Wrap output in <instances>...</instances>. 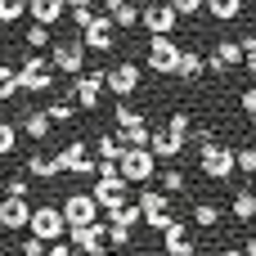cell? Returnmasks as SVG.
Masks as SVG:
<instances>
[{
  "label": "cell",
  "instance_id": "cell-1",
  "mask_svg": "<svg viewBox=\"0 0 256 256\" xmlns=\"http://www.w3.org/2000/svg\"><path fill=\"white\" fill-rule=\"evenodd\" d=\"M54 68H50V58L45 54H27L22 63H18V90H27V94H50L54 90Z\"/></svg>",
  "mask_w": 256,
  "mask_h": 256
},
{
  "label": "cell",
  "instance_id": "cell-2",
  "mask_svg": "<svg viewBox=\"0 0 256 256\" xmlns=\"http://www.w3.org/2000/svg\"><path fill=\"white\" fill-rule=\"evenodd\" d=\"M117 171H122L126 184H148V180L158 176V158L148 153V144H140V148H122Z\"/></svg>",
  "mask_w": 256,
  "mask_h": 256
},
{
  "label": "cell",
  "instance_id": "cell-3",
  "mask_svg": "<svg viewBox=\"0 0 256 256\" xmlns=\"http://www.w3.org/2000/svg\"><path fill=\"white\" fill-rule=\"evenodd\" d=\"M27 234H36L40 243H58V238H68V220H63V207H54V202H45V207H32Z\"/></svg>",
  "mask_w": 256,
  "mask_h": 256
},
{
  "label": "cell",
  "instance_id": "cell-4",
  "mask_svg": "<svg viewBox=\"0 0 256 256\" xmlns=\"http://www.w3.org/2000/svg\"><path fill=\"white\" fill-rule=\"evenodd\" d=\"M68 243H72L81 256H104V252H108V225H104V220L68 225Z\"/></svg>",
  "mask_w": 256,
  "mask_h": 256
},
{
  "label": "cell",
  "instance_id": "cell-5",
  "mask_svg": "<svg viewBox=\"0 0 256 256\" xmlns=\"http://www.w3.org/2000/svg\"><path fill=\"white\" fill-rule=\"evenodd\" d=\"M198 171L207 176V180H230L234 176V148H225V144H202L198 148Z\"/></svg>",
  "mask_w": 256,
  "mask_h": 256
},
{
  "label": "cell",
  "instance_id": "cell-6",
  "mask_svg": "<svg viewBox=\"0 0 256 256\" xmlns=\"http://www.w3.org/2000/svg\"><path fill=\"white\" fill-rule=\"evenodd\" d=\"M140 27H144L148 36H171V32L180 27V14L171 9V0H153V4L140 9Z\"/></svg>",
  "mask_w": 256,
  "mask_h": 256
},
{
  "label": "cell",
  "instance_id": "cell-7",
  "mask_svg": "<svg viewBox=\"0 0 256 256\" xmlns=\"http://www.w3.org/2000/svg\"><path fill=\"white\" fill-rule=\"evenodd\" d=\"M112 40H117V22H112V14H94V18L81 27V45H86L90 54H108Z\"/></svg>",
  "mask_w": 256,
  "mask_h": 256
},
{
  "label": "cell",
  "instance_id": "cell-8",
  "mask_svg": "<svg viewBox=\"0 0 256 256\" xmlns=\"http://www.w3.org/2000/svg\"><path fill=\"white\" fill-rule=\"evenodd\" d=\"M144 63L158 72V76H176V63H180V45L176 36H148V54Z\"/></svg>",
  "mask_w": 256,
  "mask_h": 256
},
{
  "label": "cell",
  "instance_id": "cell-9",
  "mask_svg": "<svg viewBox=\"0 0 256 256\" xmlns=\"http://www.w3.org/2000/svg\"><path fill=\"white\" fill-rule=\"evenodd\" d=\"M86 54L90 50L81 40H58V45H50V68L63 76H76V72H86Z\"/></svg>",
  "mask_w": 256,
  "mask_h": 256
},
{
  "label": "cell",
  "instance_id": "cell-10",
  "mask_svg": "<svg viewBox=\"0 0 256 256\" xmlns=\"http://www.w3.org/2000/svg\"><path fill=\"white\" fill-rule=\"evenodd\" d=\"M104 90H112L117 99H130V94L140 90V63H135V58L112 63V68L104 72Z\"/></svg>",
  "mask_w": 256,
  "mask_h": 256
},
{
  "label": "cell",
  "instance_id": "cell-11",
  "mask_svg": "<svg viewBox=\"0 0 256 256\" xmlns=\"http://www.w3.org/2000/svg\"><path fill=\"white\" fill-rule=\"evenodd\" d=\"M135 202H140V212H144V225L148 230H166L176 216H171V194H158V189H148V194H135Z\"/></svg>",
  "mask_w": 256,
  "mask_h": 256
},
{
  "label": "cell",
  "instance_id": "cell-12",
  "mask_svg": "<svg viewBox=\"0 0 256 256\" xmlns=\"http://www.w3.org/2000/svg\"><path fill=\"white\" fill-rule=\"evenodd\" d=\"M99 99H104V72H76L72 76V104L86 108V112H94Z\"/></svg>",
  "mask_w": 256,
  "mask_h": 256
},
{
  "label": "cell",
  "instance_id": "cell-13",
  "mask_svg": "<svg viewBox=\"0 0 256 256\" xmlns=\"http://www.w3.org/2000/svg\"><path fill=\"white\" fill-rule=\"evenodd\" d=\"M90 194H94V202H99V212H117L122 202H130V184H126L122 176H99Z\"/></svg>",
  "mask_w": 256,
  "mask_h": 256
},
{
  "label": "cell",
  "instance_id": "cell-14",
  "mask_svg": "<svg viewBox=\"0 0 256 256\" xmlns=\"http://www.w3.org/2000/svg\"><path fill=\"white\" fill-rule=\"evenodd\" d=\"M58 207H63V220H68V225H90V220H99V202H94V194H86V189L68 194Z\"/></svg>",
  "mask_w": 256,
  "mask_h": 256
},
{
  "label": "cell",
  "instance_id": "cell-15",
  "mask_svg": "<svg viewBox=\"0 0 256 256\" xmlns=\"http://www.w3.org/2000/svg\"><path fill=\"white\" fill-rule=\"evenodd\" d=\"M54 158H58V166H63V171H72V176H94V162H99V158H90L86 140H72V144H63Z\"/></svg>",
  "mask_w": 256,
  "mask_h": 256
},
{
  "label": "cell",
  "instance_id": "cell-16",
  "mask_svg": "<svg viewBox=\"0 0 256 256\" xmlns=\"http://www.w3.org/2000/svg\"><path fill=\"white\" fill-rule=\"evenodd\" d=\"M27 220H32V202H27V198L4 194V198H0V230L18 234V230H27Z\"/></svg>",
  "mask_w": 256,
  "mask_h": 256
},
{
  "label": "cell",
  "instance_id": "cell-17",
  "mask_svg": "<svg viewBox=\"0 0 256 256\" xmlns=\"http://www.w3.org/2000/svg\"><path fill=\"white\" fill-rule=\"evenodd\" d=\"M148 153H153L158 162H171V158H180V153H184V140H180V135H171L166 126H158V130L148 135Z\"/></svg>",
  "mask_w": 256,
  "mask_h": 256
},
{
  "label": "cell",
  "instance_id": "cell-18",
  "mask_svg": "<svg viewBox=\"0 0 256 256\" xmlns=\"http://www.w3.org/2000/svg\"><path fill=\"white\" fill-rule=\"evenodd\" d=\"M162 252L166 256H189L194 252V238H189V225H184V220H171V225L162 230Z\"/></svg>",
  "mask_w": 256,
  "mask_h": 256
},
{
  "label": "cell",
  "instance_id": "cell-19",
  "mask_svg": "<svg viewBox=\"0 0 256 256\" xmlns=\"http://www.w3.org/2000/svg\"><path fill=\"white\" fill-rule=\"evenodd\" d=\"M238 63H243V45H238V40H216V45H212V58H207L212 72H230V68H238Z\"/></svg>",
  "mask_w": 256,
  "mask_h": 256
},
{
  "label": "cell",
  "instance_id": "cell-20",
  "mask_svg": "<svg viewBox=\"0 0 256 256\" xmlns=\"http://www.w3.org/2000/svg\"><path fill=\"white\" fill-rule=\"evenodd\" d=\"M63 14H68V4H63V0H27V18H32V22H40V27H50V32L58 27V18H63Z\"/></svg>",
  "mask_w": 256,
  "mask_h": 256
},
{
  "label": "cell",
  "instance_id": "cell-21",
  "mask_svg": "<svg viewBox=\"0 0 256 256\" xmlns=\"http://www.w3.org/2000/svg\"><path fill=\"white\" fill-rule=\"evenodd\" d=\"M22 171H27L32 180H54V176H63L58 158H45V153H32V158H22Z\"/></svg>",
  "mask_w": 256,
  "mask_h": 256
},
{
  "label": "cell",
  "instance_id": "cell-22",
  "mask_svg": "<svg viewBox=\"0 0 256 256\" xmlns=\"http://www.w3.org/2000/svg\"><path fill=\"white\" fill-rule=\"evenodd\" d=\"M207 72V58L198 54V50H180V63H176V76L180 81H198Z\"/></svg>",
  "mask_w": 256,
  "mask_h": 256
},
{
  "label": "cell",
  "instance_id": "cell-23",
  "mask_svg": "<svg viewBox=\"0 0 256 256\" xmlns=\"http://www.w3.org/2000/svg\"><path fill=\"white\" fill-rule=\"evenodd\" d=\"M50 130H54V122H50V112H45V108H36V112H27V117H22V135H27V140H36V144H40V140H50Z\"/></svg>",
  "mask_w": 256,
  "mask_h": 256
},
{
  "label": "cell",
  "instance_id": "cell-24",
  "mask_svg": "<svg viewBox=\"0 0 256 256\" xmlns=\"http://www.w3.org/2000/svg\"><path fill=\"white\" fill-rule=\"evenodd\" d=\"M189 220H194L198 230H216V225L225 220V212H220L216 202H194V207H189Z\"/></svg>",
  "mask_w": 256,
  "mask_h": 256
},
{
  "label": "cell",
  "instance_id": "cell-25",
  "mask_svg": "<svg viewBox=\"0 0 256 256\" xmlns=\"http://www.w3.org/2000/svg\"><path fill=\"white\" fill-rule=\"evenodd\" d=\"M243 9H248V0H207V14L216 22H238Z\"/></svg>",
  "mask_w": 256,
  "mask_h": 256
},
{
  "label": "cell",
  "instance_id": "cell-26",
  "mask_svg": "<svg viewBox=\"0 0 256 256\" xmlns=\"http://www.w3.org/2000/svg\"><path fill=\"white\" fill-rule=\"evenodd\" d=\"M108 225H117V230H135V225H144L140 202H122L117 212H108Z\"/></svg>",
  "mask_w": 256,
  "mask_h": 256
},
{
  "label": "cell",
  "instance_id": "cell-27",
  "mask_svg": "<svg viewBox=\"0 0 256 256\" xmlns=\"http://www.w3.org/2000/svg\"><path fill=\"white\" fill-rule=\"evenodd\" d=\"M230 212H234V220H238V225H252V220H256V207H252V189H243V194H234V202H230Z\"/></svg>",
  "mask_w": 256,
  "mask_h": 256
},
{
  "label": "cell",
  "instance_id": "cell-28",
  "mask_svg": "<svg viewBox=\"0 0 256 256\" xmlns=\"http://www.w3.org/2000/svg\"><path fill=\"white\" fill-rule=\"evenodd\" d=\"M148 135H153V126H144V122H135V126H126V130H117V140H122V148H140V144H148Z\"/></svg>",
  "mask_w": 256,
  "mask_h": 256
},
{
  "label": "cell",
  "instance_id": "cell-29",
  "mask_svg": "<svg viewBox=\"0 0 256 256\" xmlns=\"http://www.w3.org/2000/svg\"><path fill=\"white\" fill-rule=\"evenodd\" d=\"M158 184H162V194H184V189H189V176H184L180 166H166V171L158 176Z\"/></svg>",
  "mask_w": 256,
  "mask_h": 256
},
{
  "label": "cell",
  "instance_id": "cell-30",
  "mask_svg": "<svg viewBox=\"0 0 256 256\" xmlns=\"http://www.w3.org/2000/svg\"><path fill=\"white\" fill-rule=\"evenodd\" d=\"M108 14H112L117 32H130V27H140V9H135V4H117V9H108Z\"/></svg>",
  "mask_w": 256,
  "mask_h": 256
},
{
  "label": "cell",
  "instance_id": "cell-31",
  "mask_svg": "<svg viewBox=\"0 0 256 256\" xmlns=\"http://www.w3.org/2000/svg\"><path fill=\"white\" fill-rule=\"evenodd\" d=\"M112 122H117V130H126V126H135V122H144V112H140V108H130L126 99H117V108H112Z\"/></svg>",
  "mask_w": 256,
  "mask_h": 256
},
{
  "label": "cell",
  "instance_id": "cell-32",
  "mask_svg": "<svg viewBox=\"0 0 256 256\" xmlns=\"http://www.w3.org/2000/svg\"><path fill=\"white\" fill-rule=\"evenodd\" d=\"M166 130H171V135H180V140L189 144V130H194V117H189L184 108H176V112L166 117Z\"/></svg>",
  "mask_w": 256,
  "mask_h": 256
},
{
  "label": "cell",
  "instance_id": "cell-33",
  "mask_svg": "<svg viewBox=\"0 0 256 256\" xmlns=\"http://www.w3.org/2000/svg\"><path fill=\"white\" fill-rule=\"evenodd\" d=\"M94 158L117 162V158H122V140H117V135H99V140H94Z\"/></svg>",
  "mask_w": 256,
  "mask_h": 256
},
{
  "label": "cell",
  "instance_id": "cell-34",
  "mask_svg": "<svg viewBox=\"0 0 256 256\" xmlns=\"http://www.w3.org/2000/svg\"><path fill=\"white\" fill-rule=\"evenodd\" d=\"M18 18H27V0H0V27H14Z\"/></svg>",
  "mask_w": 256,
  "mask_h": 256
},
{
  "label": "cell",
  "instance_id": "cell-35",
  "mask_svg": "<svg viewBox=\"0 0 256 256\" xmlns=\"http://www.w3.org/2000/svg\"><path fill=\"white\" fill-rule=\"evenodd\" d=\"M14 94H18V68L0 63V104H9Z\"/></svg>",
  "mask_w": 256,
  "mask_h": 256
},
{
  "label": "cell",
  "instance_id": "cell-36",
  "mask_svg": "<svg viewBox=\"0 0 256 256\" xmlns=\"http://www.w3.org/2000/svg\"><path fill=\"white\" fill-rule=\"evenodd\" d=\"M22 45H27V50H45V45H50V27L32 22V27L22 32Z\"/></svg>",
  "mask_w": 256,
  "mask_h": 256
},
{
  "label": "cell",
  "instance_id": "cell-37",
  "mask_svg": "<svg viewBox=\"0 0 256 256\" xmlns=\"http://www.w3.org/2000/svg\"><path fill=\"white\" fill-rule=\"evenodd\" d=\"M18 148V126L14 122H0V158H9Z\"/></svg>",
  "mask_w": 256,
  "mask_h": 256
},
{
  "label": "cell",
  "instance_id": "cell-38",
  "mask_svg": "<svg viewBox=\"0 0 256 256\" xmlns=\"http://www.w3.org/2000/svg\"><path fill=\"white\" fill-rule=\"evenodd\" d=\"M234 171L256 176V148H234Z\"/></svg>",
  "mask_w": 256,
  "mask_h": 256
},
{
  "label": "cell",
  "instance_id": "cell-39",
  "mask_svg": "<svg viewBox=\"0 0 256 256\" xmlns=\"http://www.w3.org/2000/svg\"><path fill=\"white\" fill-rule=\"evenodd\" d=\"M45 112H50V122L58 126V122H72V112H76V104H68V99H54V104H50Z\"/></svg>",
  "mask_w": 256,
  "mask_h": 256
},
{
  "label": "cell",
  "instance_id": "cell-40",
  "mask_svg": "<svg viewBox=\"0 0 256 256\" xmlns=\"http://www.w3.org/2000/svg\"><path fill=\"white\" fill-rule=\"evenodd\" d=\"M4 194L27 198V194H32V176H27V171H22V176H9V180H4Z\"/></svg>",
  "mask_w": 256,
  "mask_h": 256
},
{
  "label": "cell",
  "instance_id": "cell-41",
  "mask_svg": "<svg viewBox=\"0 0 256 256\" xmlns=\"http://www.w3.org/2000/svg\"><path fill=\"white\" fill-rule=\"evenodd\" d=\"M18 256H45V243H40L36 234H27V238L18 243Z\"/></svg>",
  "mask_w": 256,
  "mask_h": 256
},
{
  "label": "cell",
  "instance_id": "cell-42",
  "mask_svg": "<svg viewBox=\"0 0 256 256\" xmlns=\"http://www.w3.org/2000/svg\"><path fill=\"white\" fill-rule=\"evenodd\" d=\"M238 108H243L248 117H256V81H252V86H243V94H238Z\"/></svg>",
  "mask_w": 256,
  "mask_h": 256
},
{
  "label": "cell",
  "instance_id": "cell-43",
  "mask_svg": "<svg viewBox=\"0 0 256 256\" xmlns=\"http://www.w3.org/2000/svg\"><path fill=\"white\" fill-rule=\"evenodd\" d=\"M171 9H176L180 18H189V14H198V9H207V0H171Z\"/></svg>",
  "mask_w": 256,
  "mask_h": 256
},
{
  "label": "cell",
  "instance_id": "cell-44",
  "mask_svg": "<svg viewBox=\"0 0 256 256\" xmlns=\"http://www.w3.org/2000/svg\"><path fill=\"white\" fill-rule=\"evenodd\" d=\"M45 256H76V248L68 238H58V243H45Z\"/></svg>",
  "mask_w": 256,
  "mask_h": 256
},
{
  "label": "cell",
  "instance_id": "cell-45",
  "mask_svg": "<svg viewBox=\"0 0 256 256\" xmlns=\"http://www.w3.org/2000/svg\"><path fill=\"white\" fill-rule=\"evenodd\" d=\"M68 14H72V22H76V27H86V22L94 18V9H68Z\"/></svg>",
  "mask_w": 256,
  "mask_h": 256
},
{
  "label": "cell",
  "instance_id": "cell-46",
  "mask_svg": "<svg viewBox=\"0 0 256 256\" xmlns=\"http://www.w3.org/2000/svg\"><path fill=\"white\" fill-rule=\"evenodd\" d=\"M68 9H94V0H63Z\"/></svg>",
  "mask_w": 256,
  "mask_h": 256
},
{
  "label": "cell",
  "instance_id": "cell-47",
  "mask_svg": "<svg viewBox=\"0 0 256 256\" xmlns=\"http://www.w3.org/2000/svg\"><path fill=\"white\" fill-rule=\"evenodd\" d=\"M220 256H248V252H243V248H225Z\"/></svg>",
  "mask_w": 256,
  "mask_h": 256
},
{
  "label": "cell",
  "instance_id": "cell-48",
  "mask_svg": "<svg viewBox=\"0 0 256 256\" xmlns=\"http://www.w3.org/2000/svg\"><path fill=\"white\" fill-rule=\"evenodd\" d=\"M243 252H248V256H256V234L248 238V248H243Z\"/></svg>",
  "mask_w": 256,
  "mask_h": 256
},
{
  "label": "cell",
  "instance_id": "cell-49",
  "mask_svg": "<svg viewBox=\"0 0 256 256\" xmlns=\"http://www.w3.org/2000/svg\"><path fill=\"white\" fill-rule=\"evenodd\" d=\"M117 4H135V0H108V9H117Z\"/></svg>",
  "mask_w": 256,
  "mask_h": 256
},
{
  "label": "cell",
  "instance_id": "cell-50",
  "mask_svg": "<svg viewBox=\"0 0 256 256\" xmlns=\"http://www.w3.org/2000/svg\"><path fill=\"white\" fill-rule=\"evenodd\" d=\"M0 252H9V238H4V234H0Z\"/></svg>",
  "mask_w": 256,
  "mask_h": 256
},
{
  "label": "cell",
  "instance_id": "cell-51",
  "mask_svg": "<svg viewBox=\"0 0 256 256\" xmlns=\"http://www.w3.org/2000/svg\"><path fill=\"white\" fill-rule=\"evenodd\" d=\"M189 256H212V252H198V248H194V252H189Z\"/></svg>",
  "mask_w": 256,
  "mask_h": 256
},
{
  "label": "cell",
  "instance_id": "cell-52",
  "mask_svg": "<svg viewBox=\"0 0 256 256\" xmlns=\"http://www.w3.org/2000/svg\"><path fill=\"white\" fill-rule=\"evenodd\" d=\"M252 207H256V189H252Z\"/></svg>",
  "mask_w": 256,
  "mask_h": 256
},
{
  "label": "cell",
  "instance_id": "cell-53",
  "mask_svg": "<svg viewBox=\"0 0 256 256\" xmlns=\"http://www.w3.org/2000/svg\"><path fill=\"white\" fill-rule=\"evenodd\" d=\"M0 256H9V252H0Z\"/></svg>",
  "mask_w": 256,
  "mask_h": 256
}]
</instances>
